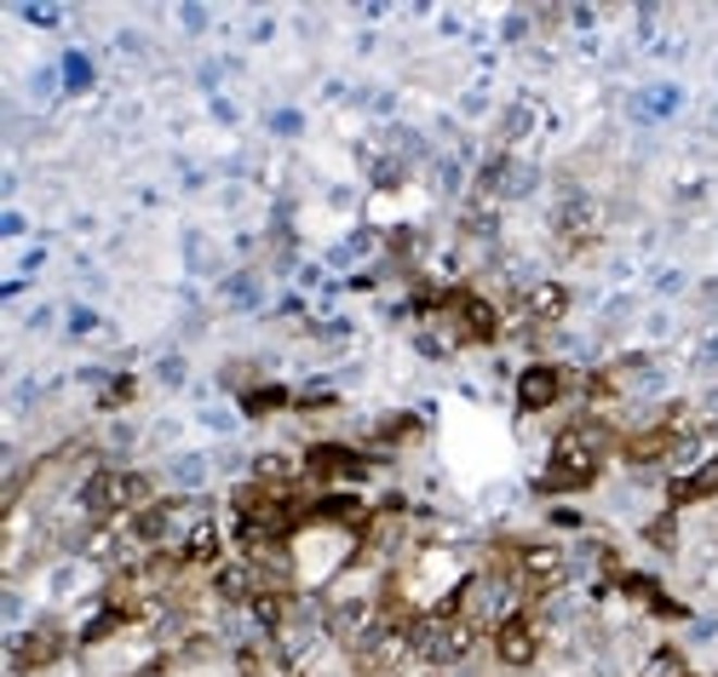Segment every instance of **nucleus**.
<instances>
[{"label":"nucleus","instance_id":"7ed1b4c3","mask_svg":"<svg viewBox=\"0 0 718 677\" xmlns=\"http://www.w3.org/2000/svg\"><path fill=\"white\" fill-rule=\"evenodd\" d=\"M408 649H414V661H426V666H454L477 649V626L461 621V614H449V609H431L408 626Z\"/></svg>","mask_w":718,"mask_h":677},{"label":"nucleus","instance_id":"2eb2a0df","mask_svg":"<svg viewBox=\"0 0 718 677\" xmlns=\"http://www.w3.org/2000/svg\"><path fill=\"white\" fill-rule=\"evenodd\" d=\"M644 540H650L655 551H672V546H678V511H662V516H655V523L644 528Z\"/></svg>","mask_w":718,"mask_h":677},{"label":"nucleus","instance_id":"f257e3e1","mask_svg":"<svg viewBox=\"0 0 718 677\" xmlns=\"http://www.w3.org/2000/svg\"><path fill=\"white\" fill-rule=\"evenodd\" d=\"M604 460H609V431L604 425H569L552 443V465L541 476V488L546 494H575L604 471Z\"/></svg>","mask_w":718,"mask_h":677},{"label":"nucleus","instance_id":"4be33fe9","mask_svg":"<svg viewBox=\"0 0 718 677\" xmlns=\"http://www.w3.org/2000/svg\"><path fill=\"white\" fill-rule=\"evenodd\" d=\"M64 69H70V87H87V64H81V58H70Z\"/></svg>","mask_w":718,"mask_h":677},{"label":"nucleus","instance_id":"1a4fd4ad","mask_svg":"<svg viewBox=\"0 0 718 677\" xmlns=\"http://www.w3.org/2000/svg\"><path fill=\"white\" fill-rule=\"evenodd\" d=\"M564 391H569V373L557 362H534V368L517 373V408L524 413H541L552 403H564Z\"/></svg>","mask_w":718,"mask_h":677},{"label":"nucleus","instance_id":"f03ea898","mask_svg":"<svg viewBox=\"0 0 718 677\" xmlns=\"http://www.w3.org/2000/svg\"><path fill=\"white\" fill-rule=\"evenodd\" d=\"M155 500L144 471H92L81 476V511L92 523H110V516H133Z\"/></svg>","mask_w":718,"mask_h":677},{"label":"nucleus","instance_id":"ddd939ff","mask_svg":"<svg viewBox=\"0 0 718 677\" xmlns=\"http://www.w3.org/2000/svg\"><path fill=\"white\" fill-rule=\"evenodd\" d=\"M293 403V391L288 385H253V391H242V413L248 420H265V413H282Z\"/></svg>","mask_w":718,"mask_h":677},{"label":"nucleus","instance_id":"a211bd4d","mask_svg":"<svg viewBox=\"0 0 718 677\" xmlns=\"http://www.w3.org/2000/svg\"><path fill=\"white\" fill-rule=\"evenodd\" d=\"M225 293H230V298H236V305H259V288H253V282H248V276H236V282H230V288H225Z\"/></svg>","mask_w":718,"mask_h":677},{"label":"nucleus","instance_id":"dca6fc26","mask_svg":"<svg viewBox=\"0 0 718 677\" xmlns=\"http://www.w3.org/2000/svg\"><path fill=\"white\" fill-rule=\"evenodd\" d=\"M202 476H207V460H202V454H178V460H173V483H178V488H196Z\"/></svg>","mask_w":718,"mask_h":677},{"label":"nucleus","instance_id":"5701e85b","mask_svg":"<svg viewBox=\"0 0 718 677\" xmlns=\"http://www.w3.org/2000/svg\"><path fill=\"white\" fill-rule=\"evenodd\" d=\"M288 677H299V672H288Z\"/></svg>","mask_w":718,"mask_h":677},{"label":"nucleus","instance_id":"20e7f679","mask_svg":"<svg viewBox=\"0 0 718 677\" xmlns=\"http://www.w3.org/2000/svg\"><path fill=\"white\" fill-rule=\"evenodd\" d=\"M437 322L449 328V345H489L501 333V310L471 288H443L437 293Z\"/></svg>","mask_w":718,"mask_h":677},{"label":"nucleus","instance_id":"9b49d317","mask_svg":"<svg viewBox=\"0 0 718 677\" xmlns=\"http://www.w3.org/2000/svg\"><path fill=\"white\" fill-rule=\"evenodd\" d=\"M524 310L534 316V322H557V316L569 310V288H564V282H541V288H529Z\"/></svg>","mask_w":718,"mask_h":677},{"label":"nucleus","instance_id":"39448f33","mask_svg":"<svg viewBox=\"0 0 718 677\" xmlns=\"http://www.w3.org/2000/svg\"><path fill=\"white\" fill-rule=\"evenodd\" d=\"M70 626L58 621V614H41L29 631H12L7 637V672L12 677H35V672H47V666H58L70 654Z\"/></svg>","mask_w":718,"mask_h":677},{"label":"nucleus","instance_id":"f8f14e48","mask_svg":"<svg viewBox=\"0 0 718 677\" xmlns=\"http://www.w3.org/2000/svg\"><path fill=\"white\" fill-rule=\"evenodd\" d=\"M557 235H564L569 247H587L592 235H597V207H587V202H575L569 213H557Z\"/></svg>","mask_w":718,"mask_h":677},{"label":"nucleus","instance_id":"4468645a","mask_svg":"<svg viewBox=\"0 0 718 677\" xmlns=\"http://www.w3.org/2000/svg\"><path fill=\"white\" fill-rule=\"evenodd\" d=\"M638 677H695V672H690V661H684V654H678V649H655L650 661H644V672H638Z\"/></svg>","mask_w":718,"mask_h":677},{"label":"nucleus","instance_id":"6ab92c4d","mask_svg":"<svg viewBox=\"0 0 718 677\" xmlns=\"http://www.w3.org/2000/svg\"><path fill=\"white\" fill-rule=\"evenodd\" d=\"M133 391H138L133 380H115V385L104 391V408H127V396H133Z\"/></svg>","mask_w":718,"mask_h":677},{"label":"nucleus","instance_id":"6e6552de","mask_svg":"<svg viewBox=\"0 0 718 677\" xmlns=\"http://www.w3.org/2000/svg\"><path fill=\"white\" fill-rule=\"evenodd\" d=\"M494 654H501V666L529 672L534 654H541V621H534V614H512V621H501L494 626Z\"/></svg>","mask_w":718,"mask_h":677},{"label":"nucleus","instance_id":"9d476101","mask_svg":"<svg viewBox=\"0 0 718 677\" xmlns=\"http://www.w3.org/2000/svg\"><path fill=\"white\" fill-rule=\"evenodd\" d=\"M667 500H672V511H684V506H702V500H718V454H707V460L695 465V471L672 476Z\"/></svg>","mask_w":718,"mask_h":677},{"label":"nucleus","instance_id":"f3484780","mask_svg":"<svg viewBox=\"0 0 718 677\" xmlns=\"http://www.w3.org/2000/svg\"><path fill=\"white\" fill-rule=\"evenodd\" d=\"M529 122H534V104H512V110L501 115V138H524Z\"/></svg>","mask_w":718,"mask_h":677},{"label":"nucleus","instance_id":"0eeeda50","mask_svg":"<svg viewBox=\"0 0 718 677\" xmlns=\"http://www.w3.org/2000/svg\"><path fill=\"white\" fill-rule=\"evenodd\" d=\"M512 563H517V574H524V586H529V591H557V586H564V574H569L564 546H552V540L512 546Z\"/></svg>","mask_w":718,"mask_h":677},{"label":"nucleus","instance_id":"aec40b11","mask_svg":"<svg viewBox=\"0 0 718 677\" xmlns=\"http://www.w3.org/2000/svg\"><path fill=\"white\" fill-rule=\"evenodd\" d=\"M0 235H7V242H12V235H24V213L7 207V218H0Z\"/></svg>","mask_w":718,"mask_h":677},{"label":"nucleus","instance_id":"412c9836","mask_svg":"<svg viewBox=\"0 0 718 677\" xmlns=\"http://www.w3.org/2000/svg\"><path fill=\"white\" fill-rule=\"evenodd\" d=\"M270 127H276V132H288V138H293V132H299V110H282V115H276V122H270Z\"/></svg>","mask_w":718,"mask_h":677},{"label":"nucleus","instance_id":"423d86ee","mask_svg":"<svg viewBox=\"0 0 718 677\" xmlns=\"http://www.w3.org/2000/svg\"><path fill=\"white\" fill-rule=\"evenodd\" d=\"M386 454H356V448H345V443H311L305 448V476L311 483H356V476H368L374 465H380Z\"/></svg>","mask_w":718,"mask_h":677}]
</instances>
